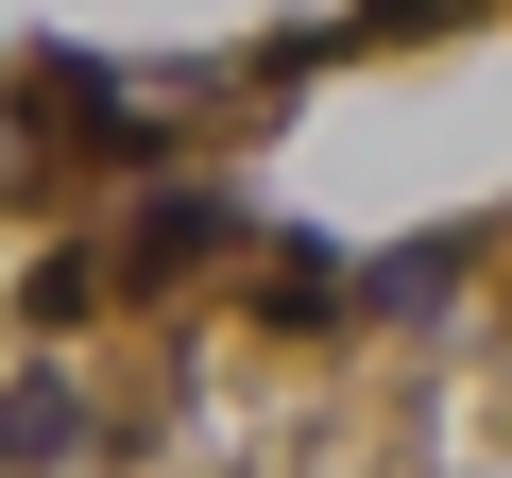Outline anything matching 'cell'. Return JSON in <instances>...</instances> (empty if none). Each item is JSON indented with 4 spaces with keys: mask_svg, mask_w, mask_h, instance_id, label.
Wrapping results in <instances>:
<instances>
[{
    "mask_svg": "<svg viewBox=\"0 0 512 478\" xmlns=\"http://www.w3.org/2000/svg\"><path fill=\"white\" fill-rule=\"evenodd\" d=\"M427 18H444V0H359V18H342V35H427Z\"/></svg>",
    "mask_w": 512,
    "mask_h": 478,
    "instance_id": "cell-3",
    "label": "cell"
},
{
    "mask_svg": "<svg viewBox=\"0 0 512 478\" xmlns=\"http://www.w3.org/2000/svg\"><path fill=\"white\" fill-rule=\"evenodd\" d=\"M52 444H86V393L35 359V376H18V461H52Z\"/></svg>",
    "mask_w": 512,
    "mask_h": 478,
    "instance_id": "cell-2",
    "label": "cell"
},
{
    "mask_svg": "<svg viewBox=\"0 0 512 478\" xmlns=\"http://www.w3.org/2000/svg\"><path fill=\"white\" fill-rule=\"evenodd\" d=\"M239 239H256V222H239L222 188H188V171H171V188H137V239H120V274H137V291H171V274H222Z\"/></svg>",
    "mask_w": 512,
    "mask_h": 478,
    "instance_id": "cell-1",
    "label": "cell"
}]
</instances>
